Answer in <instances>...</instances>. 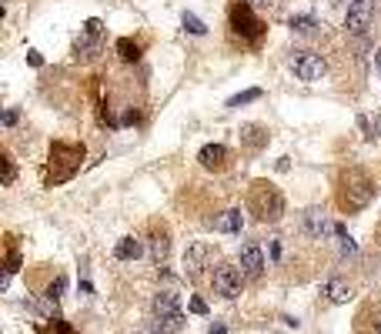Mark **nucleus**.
I'll use <instances>...</instances> for the list:
<instances>
[{
  "label": "nucleus",
  "mask_w": 381,
  "mask_h": 334,
  "mask_svg": "<svg viewBox=\"0 0 381 334\" xmlns=\"http://www.w3.org/2000/svg\"><path fill=\"white\" fill-rule=\"evenodd\" d=\"M248 211L258 221H281L284 214V194L267 181H254L248 194Z\"/></svg>",
  "instance_id": "nucleus-1"
},
{
  "label": "nucleus",
  "mask_w": 381,
  "mask_h": 334,
  "mask_svg": "<svg viewBox=\"0 0 381 334\" xmlns=\"http://www.w3.org/2000/svg\"><path fill=\"white\" fill-rule=\"evenodd\" d=\"M241 281H244V274H241V267L231 264V261H217V264L211 267L215 294H221L224 301H234L241 294Z\"/></svg>",
  "instance_id": "nucleus-2"
},
{
  "label": "nucleus",
  "mask_w": 381,
  "mask_h": 334,
  "mask_svg": "<svg viewBox=\"0 0 381 334\" xmlns=\"http://www.w3.org/2000/svg\"><path fill=\"white\" fill-rule=\"evenodd\" d=\"M375 181L368 177L361 167H351L348 174H345V204L348 207H365L368 200L375 198Z\"/></svg>",
  "instance_id": "nucleus-3"
},
{
  "label": "nucleus",
  "mask_w": 381,
  "mask_h": 334,
  "mask_svg": "<svg viewBox=\"0 0 381 334\" xmlns=\"http://www.w3.org/2000/svg\"><path fill=\"white\" fill-rule=\"evenodd\" d=\"M291 70H295V77L304 84H315L325 77V70H328V64H325V57L321 54H311V50H295L291 54Z\"/></svg>",
  "instance_id": "nucleus-4"
},
{
  "label": "nucleus",
  "mask_w": 381,
  "mask_h": 334,
  "mask_svg": "<svg viewBox=\"0 0 381 334\" xmlns=\"http://www.w3.org/2000/svg\"><path fill=\"white\" fill-rule=\"evenodd\" d=\"M231 31L241 33L244 40H258V37L265 33V24L254 17V10H251L244 0H234L231 3Z\"/></svg>",
  "instance_id": "nucleus-5"
},
{
  "label": "nucleus",
  "mask_w": 381,
  "mask_h": 334,
  "mask_svg": "<svg viewBox=\"0 0 381 334\" xmlns=\"http://www.w3.org/2000/svg\"><path fill=\"white\" fill-rule=\"evenodd\" d=\"M238 267H241V274L248 278V281H258L261 274H265V250L258 241H244L241 250H238Z\"/></svg>",
  "instance_id": "nucleus-6"
},
{
  "label": "nucleus",
  "mask_w": 381,
  "mask_h": 334,
  "mask_svg": "<svg viewBox=\"0 0 381 334\" xmlns=\"http://www.w3.org/2000/svg\"><path fill=\"white\" fill-rule=\"evenodd\" d=\"M301 228L311 234L315 241H328V237H334V234H338V224H334V221L325 214L321 207H308V211L301 214Z\"/></svg>",
  "instance_id": "nucleus-7"
},
{
  "label": "nucleus",
  "mask_w": 381,
  "mask_h": 334,
  "mask_svg": "<svg viewBox=\"0 0 381 334\" xmlns=\"http://www.w3.org/2000/svg\"><path fill=\"white\" fill-rule=\"evenodd\" d=\"M375 20V3L371 0H351L348 14H345V31L348 33H365Z\"/></svg>",
  "instance_id": "nucleus-8"
},
{
  "label": "nucleus",
  "mask_w": 381,
  "mask_h": 334,
  "mask_svg": "<svg viewBox=\"0 0 381 334\" xmlns=\"http://www.w3.org/2000/svg\"><path fill=\"white\" fill-rule=\"evenodd\" d=\"M208 261H211V244H204V241L187 244V250H184V274L187 278H201V271L208 267Z\"/></svg>",
  "instance_id": "nucleus-9"
},
{
  "label": "nucleus",
  "mask_w": 381,
  "mask_h": 334,
  "mask_svg": "<svg viewBox=\"0 0 381 334\" xmlns=\"http://www.w3.org/2000/svg\"><path fill=\"white\" fill-rule=\"evenodd\" d=\"M321 294L328 301H334V304H348V301L355 298V287H351L345 278H328V281L321 284Z\"/></svg>",
  "instance_id": "nucleus-10"
},
{
  "label": "nucleus",
  "mask_w": 381,
  "mask_h": 334,
  "mask_svg": "<svg viewBox=\"0 0 381 334\" xmlns=\"http://www.w3.org/2000/svg\"><path fill=\"white\" fill-rule=\"evenodd\" d=\"M201 167H208V170H221V167L228 164V148L224 144H204L198 154Z\"/></svg>",
  "instance_id": "nucleus-11"
},
{
  "label": "nucleus",
  "mask_w": 381,
  "mask_h": 334,
  "mask_svg": "<svg viewBox=\"0 0 381 334\" xmlns=\"http://www.w3.org/2000/svg\"><path fill=\"white\" fill-rule=\"evenodd\" d=\"M241 224H244V214H241V207H228V211L215 214V221H211V228H215V231H221V234L241 231Z\"/></svg>",
  "instance_id": "nucleus-12"
},
{
  "label": "nucleus",
  "mask_w": 381,
  "mask_h": 334,
  "mask_svg": "<svg viewBox=\"0 0 381 334\" xmlns=\"http://www.w3.org/2000/svg\"><path fill=\"white\" fill-rule=\"evenodd\" d=\"M100 47H104L100 37H94V33H81V37L74 40V57H77V61H94V57L100 54Z\"/></svg>",
  "instance_id": "nucleus-13"
},
{
  "label": "nucleus",
  "mask_w": 381,
  "mask_h": 334,
  "mask_svg": "<svg viewBox=\"0 0 381 334\" xmlns=\"http://www.w3.org/2000/svg\"><path fill=\"white\" fill-rule=\"evenodd\" d=\"M150 315H181V298L174 291H157L154 304H150Z\"/></svg>",
  "instance_id": "nucleus-14"
},
{
  "label": "nucleus",
  "mask_w": 381,
  "mask_h": 334,
  "mask_svg": "<svg viewBox=\"0 0 381 334\" xmlns=\"http://www.w3.org/2000/svg\"><path fill=\"white\" fill-rule=\"evenodd\" d=\"M144 254V244H141V237H134V234H127V237H120L114 248V257L117 261H137Z\"/></svg>",
  "instance_id": "nucleus-15"
},
{
  "label": "nucleus",
  "mask_w": 381,
  "mask_h": 334,
  "mask_svg": "<svg viewBox=\"0 0 381 334\" xmlns=\"http://www.w3.org/2000/svg\"><path fill=\"white\" fill-rule=\"evenodd\" d=\"M184 328V315H150V331L154 334H174Z\"/></svg>",
  "instance_id": "nucleus-16"
},
{
  "label": "nucleus",
  "mask_w": 381,
  "mask_h": 334,
  "mask_svg": "<svg viewBox=\"0 0 381 334\" xmlns=\"http://www.w3.org/2000/svg\"><path fill=\"white\" fill-rule=\"evenodd\" d=\"M241 144L251 150H261L267 144V127H261V124H244V127H241Z\"/></svg>",
  "instance_id": "nucleus-17"
},
{
  "label": "nucleus",
  "mask_w": 381,
  "mask_h": 334,
  "mask_svg": "<svg viewBox=\"0 0 381 334\" xmlns=\"http://www.w3.org/2000/svg\"><path fill=\"white\" fill-rule=\"evenodd\" d=\"M117 54H120V61H127V64H134V61L141 57V47L134 44L131 37H120V40H117Z\"/></svg>",
  "instance_id": "nucleus-18"
},
{
  "label": "nucleus",
  "mask_w": 381,
  "mask_h": 334,
  "mask_svg": "<svg viewBox=\"0 0 381 334\" xmlns=\"http://www.w3.org/2000/svg\"><path fill=\"white\" fill-rule=\"evenodd\" d=\"M167 248H171L167 234H154V237H150V257H154V261H164V257H167Z\"/></svg>",
  "instance_id": "nucleus-19"
},
{
  "label": "nucleus",
  "mask_w": 381,
  "mask_h": 334,
  "mask_svg": "<svg viewBox=\"0 0 381 334\" xmlns=\"http://www.w3.org/2000/svg\"><path fill=\"white\" fill-rule=\"evenodd\" d=\"M318 27V20L311 14H298V17H291V31L295 33H311Z\"/></svg>",
  "instance_id": "nucleus-20"
},
{
  "label": "nucleus",
  "mask_w": 381,
  "mask_h": 334,
  "mask_svg": "<svg viewBox=\"0 0 381 334\" xmlns=\"http://www.w3.org/2000/svg\"><path fill=\"white\" fill-rule=\"evenodd\" d=\"M251 100H261V90H258V87H251L244 94H234V97L228 100V111H238L241 104H251Z\"/></svg>",
  "instance_id": "nucleus-21"
},
{
  "label": "nucleus",
  "mask_w": 381,
  "mask_h": 334,
  "mask_svg": "<svg viewBox=\"0 0 381 334\" xmlns=\"http://www.w3.org/2000/svg\"><path fill=\"white\" fill-rule=\"evenodd\" d=\"M181 24H184V31H187V33H194V37H204V33H208V27H204V24H201V20H198L194 14H187V10H184Z\"/></svg>",
  "instance_id": "nucleus-22"
},
{
  "label": "nucleus",
  "mask_w": 381,
  "mask_h": 334,
  "mask_svg": "<svg viewBox=\"0 0 381 334\" xmlns=\"http://www.w3.org/2000/svg\"><path fill=\"white\" fill-rule=\"evenodd\" d=\"M358 124H361V127L368 131V137H381V111H378L375 117H371V120H368V117H361Z\"/></svg>",
  "instance_id": "nucleus-23"
},
{
  "label": "nucleus",
  "mask_w": 381,
  "mask_h": 334,
  "mask_svg": "<svg viewBox=\"0 0 381 334\" xmlns=\"http://www.w3.org/2000/svg\"><path fill=\"white\" fill-rule=\"evenodd\" d=\"M64 287H67V281H64V278H57V281L50 284V287H47V301H50V304H57V298L64 294Z\"/></svg>",
  "instance_id": "nucleus-24"
},
{
  "label": "nucleus",
  "mask_w": 381,
  "mask_h": 334,
  "mask_svg": "<svg viewBox=\"0 0 381 334\" xmlns=\"http://www.w3.org/2000/svg\"><path fill=\"white\" fill-rule=\"evenodd\" d=\"M267 254H271V261H281V237H271L267 241Z\"/></svg>",
  "instance_id": "nucleus-25"
},
{
  "label": "nucleus",
  "mask_w": 381,
  "mask_h": 334,
  "mask_svg": "<svg viewBox=\"0 0 381 334\" xmlns=\"http://www.w3.org/2000/svg\"><path fill=\"white\" fill-rule=\"evenodd\" d=\"M84 33H94V37H100V33H104V24H100L98 17H91V20L84 24Z\"/></svg>",
  "instance_id": "nucleus-26"
},
{
  "label": "nucleus",
  "mask_w": 381,
  "mask_h": 334,
  "mask_svg": "<svg viewBox=\"0 0 381 334\" xmlns=\"http://www.w3.org/2000/svg\"><path fill=\"white\" fill-rule=\"evenodd\" d=\"M3 271H7V274H17V271H20V254H17V250L7 254V267H3Z\"/></svg>",
  "instance_id": "nucleus-27"
},
{
  "label": "nucleus",
  "mask_w": 381,
  "mask_h": 334,
  "mask_svg": "<svg viewBox=\"0 0 381 334\" xmlns=\"http://www.w3.org/2000/svg\"><path fill=\"white\" fill-rule=\"evenodd\" d=\"M3 184H14V161L3 157Z\"/></svg>",
  "instance_id": "nucleus-28"
},
{
  "label": "nucleus",
  "mask_w": 381,
  "mask_h": 334,
  "mask_svg": "<svg viewBox=\"0 0 381 334\" xmlns=\"http://www.w3.org/2000/svg\"><path fill=\"white\" fill-rule=\"evenodd\" d=\"M191 311H194V315H208V304L201 298H191Z\"/></svg>",
  "instance_id": "nucleus-29"
},
{
  "label": "nucleus",
  "mask_w": 381,
  "mask_h": 334,
  "mask_svg": "<svg viewBox=\"0 0 381 334\" xmlns=\"http://www.w3.org/2000/svg\"><path fill=\"white\" fill-rule=\"evenodd\" d=\"M27 61H31V67H40V64H44V57H40L37 50H27Z\"/></svg>",
  "instance_id": "nucleus-30"
},
{
  "label": "nucleus",
  "mask_w": 381,
  "mask_h": 334,
  "mask_svg": "<svg viewBox=\"0 0 381 334\" xmlns=\"http://www.w3.org/2000/svg\"><path fill=\"white\" fill-rule=\"evenodd\" d=\"M54 331H57V334H74V331H70V328L64 324V321H54Z\"/></svg>",
  "instance_id": "nucleus-31"
},
{
  "label": "nucleus",
  "mask_w": 381,
  "mask_h": 334,
  "mask_svg": "<svg viewBox=\"0 0 381 334\" xmlns=\"http://www.w3.org/2000/svg\"><path fill=\"white\" fill-rule=\"evenodd\" d=\"M14 120H17V111H7V114H3V124H7V127H10Z\"/></svg>",
  "instance_id": "nucleus-32"
},
{
  "label": "nucleus",
  "mask_w": 381,
  "mask_h": 334,
  "mask_svg": "<svg viewBox=\"0 0 381 334\" xmlns=\"http://www.w3.org/2000/svg\"><path fill=\"white\" fill-rule=\"evenodd\" d=\"M124 124H137V111H127V114H124Z\"/></svg>",
  "instance_id": "nucleus-33"
},
{
  "label": "nucleus",
  "mask_w": 381,
  "mask_h": 334,
  "mask_svg": "<svg viewBox=\"0 0 381 334\" xmlns=\"http://www.w3.org/2000/svg\"><path fill=\"white\" fill-rule=\"evenodd\" d=\"M258 3H261V7H271V10H274V7H278L281 0H258Z\"/></svg>",
  "instance_id": "nucleus-34"
},
{
  "label": "nucleus",
  "mask_w": 381,
  "mask_h": 334,
  "mask_svg": "<svg viewBox=\"0 0 381 334\" xmlns=\"http://www.w3.org/2000/svg\"><path fill=\"white\" fill-rule=\"evenodd\" d=\"M208 334H224V324H215V328H211Z\"/></svg>",
  "instance_id": "nucleus-35"
},
{
  "label": "nucleus",
  "mask_w": 381,
  "mask_h": 334,
  "mask_svg": "<svg viewBox=\"0 0 381 334\" xmlns=\"http://www.w3.org/2000/svg\"><path fill=\"white\" fill-rule=\"evenodd\" d=\"M375 67H378V70H381V47L375 50Z\"/></svg>",
  "instance_id": "nucleus-36"
}]
</instances>
